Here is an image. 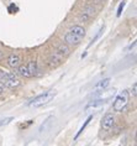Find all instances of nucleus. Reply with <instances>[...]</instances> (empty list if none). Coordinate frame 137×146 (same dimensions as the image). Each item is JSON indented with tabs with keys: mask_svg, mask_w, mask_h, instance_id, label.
Returning a JSON list of instances; mask_svg holds the SVG:
<instances>
[{
	"mask_svg": "<svg viewBox=\"0 0 137 146\" xmlns=\"http://www.w3.org/2000/svg\"><path fill=\"white\" fill-rule=\"evenodd\" d=\"M110 81H111L110 78H105V79H103V81L98 82V83H96V86L94 87V92H96V93H101L103 90H105L107 87H109Z\"/></svg>",
	"mask_w": 137,
	"mask_h": 146,
	"instance_id": "obj_8",
	"label": "nucleus"
},
{
	"mask_svg": "<svg viewBox=\"0 0 137 146\" xmlns=\"http://www.w3.org/2000/svg\"><path fill=\"white\" fill-rule=\"evenodd\" d=\"M17 73H19L21 77H25V78L31 77V74H30V72H28L26 66H17Z\"/></svg>",
	"mask_w": 137,
	"mask_h": 146,
	"instance_id": "obj_11",
	"label": "nucleus"
},
{
	"mask_svg": "<svg viewBox=\"0 0 137 146\" xmlns=\"http://www.w3.org/2000/svg\"><path fill=\"white\" fill-rule=\"evenodd\" d=\"M124 8H125V1H122L121 4H120V6H119V9H117V17L119 16H121V13H122V10H124Z\"/></svg>",
	"mask_w": 137,
	"mask_h": 146,
	"instance_id": "obj_16",
	"label": "nucleus"
},
{
	"mask_svg": "<svg viewBox=\"0 0 137 146\" xmlns=\"http://www.w3.org/2000/svg\"><path fill=\"white\" fill-rule=\"evenodd\" d=\"M3 88H4V84H3V83H1V82H0V93H1V92H3Z\"/></svg>",
	"mask_w": 137,
	"mask_h": 146,
	"instance_id": "obj_18",
	"label": "nucleus"
},
{
	"mask_svg": "<svg viewBox=\"0 0 137 146\" xmlns=\"http://www.w3.org/2000/svg\"><path fill=\"white\" fill-rule=\"evenodd\" d=\"M3 57H4V54H3V52H1V51H0V61L3 60Z\"/></svg>",
	"mask_w": 137,
	"mask_h": 146,
	"instance_id": "obj_19",
	"label": "nucleus"
},
{
	"mask_svg": "<svg viewBox=\"0 0 137 146\" xmlns=\"http://www.w3.org/2000/svg\"><path fill=\"white\" fill-rule=\"evenodd\" d=\"M0 82L9 88H15L20 86V79L10 72H0Z\"/></svg>",
	"mask_w": 137,
	"mask_h": 146,
	"instance_id": "obj_2",
	"label": "nucleus"
},
{
	"mask_svg": "<svg viewBox=\"0 0 137 146\" xmlns=\"http://www.w3.org/2000/svg\"><path fill=\"white\" fill-rule=\"evenodd\" d=\"M92 119H93V115H89V116H88V119H86V120H85V123H84V124H83V126L80 127V130H79V131H78V134H77V135H75V139H77V137L79 136V135H80V134L83 133V131H84V129H85V127H86V126H88V125H89V123H90V120H92Z\"/></svg>",
	"mask_w": 137,
	"mask_h": 146,
	"instance_id": "obj_13",
	"label": "nucleus"
},
{
	"mask_svg": "<svg viewBox=\"0 0 137 146\" xmlns=\"http://www.w3.org/2000/svg\"><path fill=\"white\" fill-rule=\"evenodd\" d=\"M127 102H128V92L124 90L121 94H119L116 97V99H115L113 104V109L115 111H122L124 108L127 105Z\"/></svg>",
	"mask_w": 137,
	"mask_h": 146,
	"instance_id": "obj_3",
	"label": "nucleus"
},
{
	"mask_svg": "<svg viewBox=\"0 0 137 146\" xmlns=\"http://www.w3.org/2000/svg\"><path fill=\"white\" fill-rule=\"evenodd\" d=\"M70 31L74 32V34H77V35H79V36H82V37H84L85 36V29L83 26H80V25H74V26L70 29Z\"/></svg>",
	"mask_w": 137,
	"mask_h": 146,
	"instance_id": "obj_12",
	"label": "nucleus"
},
{
	"mask_svg": "<svg viewBox=\"0 0 137 146\" xmlns=\"http://www.w3.org/2000/svg\"><path fill=\"white\" fill-rule=\"evenodd\" d=\"M83 38L84 37H82V36L74 34V32H72V31L67 32L66 36H64V41H66V43L69 46H78L79 43L83 41Z\"/></svg>",
	"mask_w": 137,
	"mask_h": 146,
	"instance_id": "obj_4",
	"label": "nucleus"
},
{
	"mask_svg": "<svg viewBox=\"0 0 137 146\" xmlns=\"http://www.w3.org/2000/svg\"><path fill=\"white\" fill-rule=\"evenodd\" d=\"M114 124H115V116L111 114V113H107V114L103 118V121H101V127L105 131L107 130H110L111 127L114 126Z\"/></svg>",
	"mask_w": 137,
	"mask_h": 146,
	"instance_id": "obj_6",
	"label": "nucleus"
},
{
	"mask_svg": "<svg viewBox=\"0 0 137 146\" xmlns=\"http://www.w3.org/2000/svg\"><path fill=\"white\" fill-rule=\"evenodd\" d=\"M57 51H59V52L62 53L64 57L69 54V47H68L67 45H61V46L58 47V50H57Z\"/></svg>",
	"mask_w": 137,
	"mask_h": 146,
	"instance_id": "obj_14",
	"label": "nucleus"
},
{
	"mask_svg": "<svg viewBox=\"0 0 137 146\" xmlns=\"http://www.w3.org/2000/svg\"><path fill=\"white\" fill-rule=\"evenodd\" d=\"M14 118L13 116H9V118H5V119H3V120H0V127L1 126H5V125H8V124L10 121H13Z\"/></svg>",
	"mask_w": 137,
	"mask_h": 146,
	"instance_id": "obj_15",
	"label": "nucleus"
},
{
	"mask_svg": "<svg viewBox=\"0 0 137 146\" xmlns=\"http://www.w3.org/2000/svg\"><path fill=\"white\" fill-rule=\"evenodd\" d=\"M6 62H8V64L11 68H16L17 66L20 64V57L17 56L16 53H10L8 56V60H6Z\"/></svg>",
	"mask_w": 137,
	"mask_h": 146,
	"instance_id": "obj_9",
	"label": "nucleus"
},
{
	"mask_svg": "<svg viewBox=\"0 0 137 146\" xmlns=\"http://www.w3.org/2000/svg\"><path fill=\"white\" fill-rule=\"evenodd\" d=\"M64 60V56L62 53L59 52V51H56V52H53L51 54V57H49L48 60V64L51 66V67H57V66H59L61 63L63 62Z\"/></svg>",
	"mask_w": 137,
	"mask_h": 146,
	"instance_id": "obj_5",
	"label": "nucleus"
},
{
	"mask_svg": "<svg viewBox=\"0 0 137 146\" xmlns=\"http://www.w3.org/2000/svg\"><path fill=\"white\" fill-rule=\"evenodd\" d=\"M27 69H28V72H30V74H31V77L34 76V77H36V76H38V72H40V69H38V66H37V62H35V61H30L27 63Z\"/></svg>",
	"mask_w": 137,
	"mask_h": 146,
	"instance_id": "obj_10",
	"label": "nucleus"
},
{
	"mask_svg": "<svg viewBox=\"0 0 137 146\" xmlns=\"http://www.w3.org/2000/svg\"><path fill=\"white\" fill-rule=\"evenodd\" d=\"M131 93H132V96H133V97H136V84H133V87H132V90H131Z\"/></svg>",
	"mask_w": 137,
	"mask_h": 146,
	"instance_id": "obj_17",
	"label": "nucleus"
},
{
	"mask_svg": "<svg viewBox=\"0 0 137 146\" xmlns=\"http://www.w3.org/2000/svg\"><path fill=\"white\" fill-rule=\"evenodd\" d=\"M94 14H95V9L93 8V6H85V8L83 9L79 19H80L83 23H85V21H89L92 19V17L94 16Z\"/></svg>",
	"mask_w": 137,
	"mask_h": 146,
	"instance_id": "obj_7",
	"label": "nucleus"
},
{
	"mask_svg": "<svg viewBox=\"0 0 137 146\" xmlns=\"http://www.w3.org/2000/svg\"><path fill=\"white\" fill-rule=\"evenodd\" d=\"M56 94H57L56 90H48V92H45V93L40 94V96L34 98V99L28 103V107H32V108L43 107V105L48 104L49 102H52L53 98L56 97Z\"/></svg>",
	"mask_w": 137,
	"mask_h": 146,
	"instance_id": "obj_1",
	"label": "nucleus"
}]
</instances>
